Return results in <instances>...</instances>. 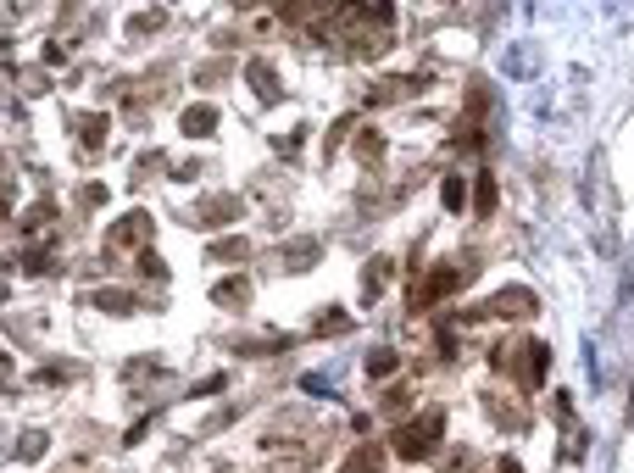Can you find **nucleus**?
I'll return each mask as SVG.
<instances>
[{
    "label": "nucleus",
    "mask_w": 634,
    "mask_h": 473,
    "mask_svg": "<svg viewBox=\"0 0 634 473\" xmlns=\"http://www.w3.org/2000/svg\"><path fill=\"white\" fill-rule=\"evenodd\" d=\"M495 362V374H512L523 390H540L545 374H551V345H540V340H506L490 351Z\"/></svg>",
    "instance_id": "1"
},
{
    "label": "nucleus",
    "mask_w": 634,
    "mask_h": 473,
    "mask_svg": "<svg viewBox=\"0 0 634 473\" xmlns=\"http://www.w3.org/2000/svg\"><path fill=\"white\" fill-rule=\"evenodd\" d=\"M468 279H479V256L468 251V256H456V262H440V267H429L417 284H412V312H429L434 301H446L451 290H462Z\"/></svg>",
    "instance_id": "2"
},
{
    "label": "nucleus",
    "mask_w": 634,
    "mask_h": 473,
    "mask_svg": "<svg viewBox=\"0 0 634 473\" xmlns=\"http://www.w3.org/2000/svg\"><path fill=\"white\" fill-rule=\"evenodd\" d=\"M440 429H446V413H423V418H407L390 435V445H395V457L400 462H423V457H434L440 451Z\"/></svg>",
    "instance_id": "3"
},
{
    "label": "nucleus",
    "mask_w": 634,
    "mask_h": 473,
    "mask_svg": "<svg viewBox=\"0 0 634 473\" xmlns=\"http://www.w3.org/2000/svg\"><path fill=\"white\" fill-rule=\"evenodd\" d=\"M151 234H156V223L151 212H129V217H117L112 229H106V262H117V256H129V251H151Z\"/></svg>",
    "instance_id": "4"
},
{
    "label": "nucleus",
    "mask_w": 634,
    "mask_h": 473,
    "mask_svg": "<svg viewBox=\"0 0 634 473\" xmlns=\"http://www.w3.org/2000/svg\"><path fill=\"white\" fill-rule=\"evenodd\" d=\"M535 290H523V284H518V290H501V296H490V301H484V306H473V312H468V323H479V318H501V323H523V318H535Z\"/></svg>",
    "instance_id": "5"
},
{
    "label": "nucleus",
    "mask_w": 634,
    "mask_h": 473,
    "mask_svg": "<svg viewBox=\"0 0 634 473\" xmlns=\"http://www.w3.org/2000/svg\"><path fill=\"white\" fill-rule=\"evenodd\" d=\"M67 129L78 134V156H83V162H95L100 146H106V134H112V117H106V112H73V117H67Z\"/></svg>",
    "instance_id": "6"
},
{
    "label": "nucleus",
    "mask_w": 634,
    "mask_h": 473,
    "mask_svg": "<svg viewBox=\"0 0 634 473\" xmlns=\"http://www.w3.org/2000/svg\"><path fill=\"white\" fill-rule=\"evenodd\" d=\"M245 84L257 90V100H262V106H279V100H284V84H279V67H273L267 56H250V61H245Z\"/></svg>",
    "instance_id": "7"
},
{
    "label": "nucleus",
    "mask_w": 634,
    "mask_h": 473,
    "mask_svg": "<svg viewBox=\"0 0 634 473\" xmlns=\"http://www.w3.org/2000/svg\"><path fill=\"white\" fill-rule=\"evenodd\" d=\"M240 217H245L240 195H206L195 207V229H223V223H240Z\"/></svg>",
    "instance_id": "8"
},
{
    "label": "nucleus",
    "mask_w": 634,
    "mask_h": 473,
    "mask_svg": "<svg viewBox=\"0 0 634 473\" xmlns=\"http://www.w3.org/2000/svg\"><path fill=\"white\" fill-rule=\"evenodd\" d=\"M250 296H257V290H250V279H245V273H240V279H218V284H211V301L228 306V312H245Z\"/></svg>",
    "instance_id": "9"
},
{
    "label": "nucleus",
    "mask_w": 634,
    "mask_h": 473,
    "mask_svg": "<svg viewBox=\"0 0 634 473\" xmlns=\"http://www.w3.org/2000/svg\"><path fill=\"white\" fill-rule=\"evenodd\" d=\"M390 279H395V262H390V256H368V262H362V301H378Z\"/></svg>",
    "instance_id": "10"
},
{
    "label": "nucleus",
    "mask_w": 634,
    "mask_h": 473,
    "mask_svg": "<svg viewBox=\"0 0 634 473\" xmlns=\"http://www.w3.org/2000/svg\"><path fill=\"white\" fill-rule=\"evenodd\" d=\"M340 473H384V445H378V440H362V445H356L351 457L340 462Z\"/></svg>",
    "instance_id": "11"
},
{
    "label": "nucleus",
    "mask_w": 634,
    "mask_h": 473,
    "mask_svg": "<svg viewBox=\"0 0 634 473\" xmlns=\"http://www.w3.org/2000/svg\"><path fill=\"white\" fill-rule=\"evenodd\" d=\"M178 129H184L189 139H206L211 129H218V106H206V100H195V106H184V117H178Z\"/></svg>",
    "instance_id": "12"
},
{
    "label": "nucleus",
    "mask_w": 634,
    "mask_h": 473,
    "mask_svg": "<svg viewBox=\"0 0 634 473\" xmlns=\"http://www.w3.org/2000/svg\"><path fill=\"white\" fill-rule=\"evenodd\" d=\"M417 90V78H378L368 90V106H395V100H407Z\"/></svg>",
    "instance_id": "13"
},
{
    "label": "nucleus",
    "mask_w": 634,
    "mask_h": 473,
    "mask_svg": "<svg viewBox=\"0 0 634 473\" xmlns=\"http://www.w3.org/2000/svg\"><path fill=\"white\" fill-rule=\"evenodd\" d=\"M484 413H490L501 429H528V413L523 406H506V396H495V390H484Z\"/></svg>",
    "instance_id": "14"
},
{
    "label": "nucleus",
    "mask_w": 634,
    "mask_h": 473,
    "mask_svg": "<svg viewBox=\"0 0 634 473\" xmlns=\"http://www.w3.org/2000/svg\"><path fill=\"white\" fill-rule=\"evenodd\" d=\"M317 256H323V245H317V240H289L284 245V273H306Z\"/></svg>",
    "instance_id": "15"
},
{
    "label": "nucleus",
    "mask_w": 634,
    "mask_h": 473,
    "mask_svg": "<svg viewBox=\"0 0 634 473\" xmlns=\"http://www.w3.org/2000/svg\"><path fill=\"white\" fill-rule=\"evenodd\" d=\"M473 217H479V223L495 217V178H490V173L473 178Z\"/></svg>",
    "instance_id": "16"
},
{
    "label": "nucleus",
    "mask_w": 634,
    "mask_h": 473,
    "mask_svg": "<svg viewBox=\"0 0 634 473\" xmlns=\"http://www.w3.org/2000/svg\"><path fill=\"white\" fill-rule=\"evenodd\" d=\"M51 217H56V207H51V201H39V207H28L23 217H17V229H23V240H39V234L51 229Z\"/></svg>",
    "instance_id": "17"
},
{
    "label": "nucleus",
    "mask_w": 634,
    "mask_h": 473,
    "mask_svg": "<svg viewBox=\"0 0 634 473\" xmlns=\"http://www.w3.org/2000/svg\"><path fill=\"white\" fill-rule=\"evenodd\" d=\"M90 301L100 306V312H112V318H129V312H139V301H134L129 290H95Z\"/></svg>",
    "instance_id": "18"
},
{
    "label": "nucleus",
    "mask_w": 634,
    "mask_h": 473,
    "mask_svg": "<svg viewBox=\"0 0 634 473\" xmlns=\"http://www.w3.org/2000/svg\"><path fill=\"white\" fill-rule=\"evenodd\" d=\"M356 162H362V168H378V162H384V134H378V129L356 134Z\"/></svg>",
    "instance_id": "19"
},
{
    "label": "nucleus",
    "mask_w": 634,
    "mask_h": 473,
    "mask_svg": "<svg viewBox=\"0 0 634 473\" xmlns=\"http://www.w3.org/2000/svg\"><path fill=\"white\" fill-rule=\"evenodd\" d=\"M45 451H51V440L39 435V429H23V435H17V445H12V457H17V462H39Z\"/></svg>",
    "instance_id": "20"
},
{
    "label": "nucleus",
    "mask_w": 634,
    "mask_h": 473,
    "mask_svg": "<svg viewBox=\"0 0 634 473\" xmlns=\"http://www.w3.org/2000/svg\"><path fill=\"white\" fill-rule=\"evenodd\" d=\"M362 367H368V379H390L395 367H400V357L390 351V345H373V351H368V362H362Z\"/></svg>",
    "instance_id": "21"
},
{
    "label": "nucleus",
    "mask_w": 634,
    "mask_h": 473,
    "mask_svg": "<svg viewBox=\"0 0 634 473\" xmlns=\"http://www.w3.org/2000/svg\"><path fill=\"white\" fill-rule=\"evenodd\" d=\"M440 201H446V212H462V207H468V178H462V173H446V184H440Z\"/></svg>",
    "instance_id": "22"
},
{
    "label": "nucleus",
    "mask_w": 634,
    "mask_h": 473,
    "mask_svg": "<svg viewBox=\"0 0 634 473\" xmlns=\"http://www.w3.org/2000/svg\"><path fill=\"white\" fill-rule=\"evenodd\" d=\"M211 256H218V262H245V256H250V240H245V234L211 240Z\"/></svg>",
    "instance_id": "23"
},
{
    "label": "nucleus",
    "mask_w": 634,
    "mask_h": 473,
    "mask_svg": "<svg viewBox=\"0 0 634 473\" xmlns=\"http://www.w3.org/2000/svg\"><path fill=\"white\" fill-rule=\"evenodd\" d=\"M345 328H351V318L340 312V306H323V318L312 323V335H345Z\"/></svg>",
    "instance_id": "24"
},
{
    "label": "nucleus",
    "mask_w": 634,
    "mask_h": 473,
    "mask_svg": "<svg viewBox=\"0 0 634 473\" xmlns=\"http://www.w3.org/2000/svg\"><path fill=\"white\" fill-rule=\"evenodd\" d=\"M167 168V156L162 151H145L139 162H134V184H151V173H162Z\"/></svg>",
    "instance_id": "25"
},
{
    "label": "nucleus",
    "mask_w": 634,
    "mask_h": 473,
    "mask_svg": "<svg viewBox=\"0 0 634 473\" xmlns=\"http://www.w3.org/2000/svg\"><path fill=\"white\" fill-rule=\"evenodd\" d=\"M162 23H167L162 12H139V17H129V39H145V34H156Z\"/></svg>",
    "instance_id": "26"
},
{
    "label": "nucleus",
    "mask_w": 634,
    "mask_h": 473,
    "mask_svg": "<svg viewBox=\"0 0 634 473\" xmlns=\"http://www.w3.org/2000/svg\"><path fill=\"white\" fill-rule=\"evenodd\" d=\"M228 73H234V61H206V67L195 73V84H223Z\"/></svg>",
    "instance_id": "27"
},
{
    "label": "nucleus",
    "mask_w": 634,
    "mask_h": 473,
    "mask_svg": "<svg viewBox=\"0 0 634 473\" xmlns=\"http://www.w3.org/2000/svg\"><path fill=\"white\" fill-rule=\"evenodd\" d=\"M407 401H412V396H407V390H390V396H384V401H378V406H384V413H395V418H400V413H407Z\"/></svg>",
    "instance_id": "28"
},
{
    "label": "nucleus",
    "mask_w": 634,
    "mask_h": 473,
    "mask_svg": "<svg viewBox=\"0 0 634 473\" xmlns=\"http://www.w3.org/2000/svg\"><path fill=\"white\" fill-rule=\"evenodd\" d=\"M345 134H351V122H334V129H329V156L345 146Z\"/></svg>",
    "instance_id": "29"
},
{
    "label": "nucleus",
    "mask_w": 634,
    "mask_h": 473,
    "mask_svg": "<svg viewBox=\"0 0 634 473\" xmlns=\"http://www.w3.org/2000/svg\"><path fill=\"white\" fill-rule=\"evenodd\" d=\"M78 201H83V207H100L106 190H100V184H83V195H78Z\"/></svg>",
    "instance_id": "30"
}]
</instances>
